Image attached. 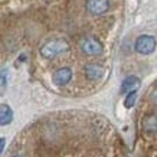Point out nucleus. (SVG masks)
<instances>
[{"label":"nucleus","mask_w":157,"mask_h":157,"mask_svg":"<svg viewBox=\"0 0 157 157\" xmlns=\"http://www.w3.org/2000/svg\"><path fill=\"white\" fill-rule=\"evenodd\" d=\"M69 51V43L65 39H52L40 48V55L46 59H53L55 56Z\"/></svg>","instance_id":"nucleus-1"},{"label":"nucleus","mask_w":157,"mask_h":157,"mask_svg":"<svg viewBox=\"0 0 157 157\" xmlns=\"http://www.w3.org/2000/svg\"><path fill=\"white\" fill-rule=\"evenodd\" d=\"M79 46H81V51L85 55H90V56H95V55H100L102 52V43L95 38H84L81 39L79 42Z\"/></svg>","instance_id":"nucleus-2"},{"label":"nucleus","mask_w":157,"mask_h":157,"mask_svg":"<svg viewBox=\"0 0 157 157\" xmlns=\"http://www.w3.org/2000/svg\"><path fill=\"white\" fill-rule=\"evenodd\" d=\"M134 48L138 53L141 55H150L151 52H154L156 49V39L150 36V35H143V36H138L136 40Z\"/></svg>","instance_id":"nucleus-3"},{"label":"nucleus","mask_w":157,"mask_h":157,"mask_svg":"<svg viewBox=\"0 0 157 157\" xmlns=\"http://www.w3.org/2000/svg\"><path fill=\"white\" fill-rule=\"evenodd\" d=\"M86 10L94 16H100V14L105 13L109 7L108 0H86L85 5Z\"/></svg>","instance_id":"nucleus-4"},{"label":"nucleus","mask_w":157,"mask_h":157,"mask_svg":"<svg viewBox=\"0 0 157 157\" xmlns=\"http://www.w3.org/2000/svg\"><path fill=\"white\" fill-rule=\"evenodd\" d=\"M72 78V71L71 68H59L53 72L52 81L55 85H67Z\"/></svg>","instance_id":"nucleus-5"},{"label":"nucleus","mask_w":157,"mask_h":157,"mask_svg":"<svg viewBox=\"0 0 157 157\" xmlns=\"http://www.w3.org/2000/svg\"><path fill=\"white\" fill-rule=\"evenodd\" d=\"M84 72H85V76L90 81H98L104 75V68L97 65V63H88L84 68Z\"/></svg>","instance_id":"nucleus-6"},{"label":"nucleus","mask_w":157,"mask_h":157,"mask_svg":"<svg viewBox=\"0 0 157 157\" xmlns=\"http://www.w3.org/2000/svg\"><path fill=\"white\" fill-rule=\"evenodd\" d=\"M140 86V79L137 76H128L125 78L121 84V92L125 94V92H136Z\"/></svg>","instance_id":"nucleus-7"},{"label":"nucleus","mask_w":157,"mask_h":157,"mask_svg":"<svg viewBox=\"0 0 157 157\" xmlns=\"http://www.w3.org/2000/svg\"><path fill=\"white\" fill-rule=\"evenodd\" d=\"M13 120V111L7 104H0V125H7Z\"/></svg>","instance_id":"nucleus-8"},{"label":"nucleus","mask_w":157,"mask_h":157,"mask_svg":"<svg viewBox=\"0 0 157 157\" xmlns=\"http://www.w3.org/2000/svg\"><path fill=\"white\" fill-rule=\"evenodd\" d=\"M143 125H144V130H147V131H157V117L156 115H148L146 117L143 121Z\"/></svg>","instance_id":"nucleus-9"},{"label":"nucleus","mask_w":157,"mask_h":157,"mask_svg":"<svg viewBox=\"0 0 157 157\" xmlns=\"http://www.w3.org/2000/svg\"><path fill=\"white\" fill-rule=\"evenodd\" d=\"M136 100H137V94L136 92H128V95L124 101V105H125V108H131L134 104H136Z\"/></svg>","instance_id":"nucleus-10"},{"label":"nucleus","mask_w":157,"mask_h":157,"mask_svg":"<svg viewBox=\"0 0 157 157\" xmlns=\"http://www.w3.org/2000/svg\"><path fill=\"white\" fill-rule=\"evenodd\" d=\"M6 85H7V82H6V75L5 74H0V95L5 94Z\"/></svg>","instance_id":"nucleus-11"},{"label":"nucleus","mask_w":157,"mask_h":157,"mask_svg":"<svg viewBox=\"0 0 157 157\" xmlns=\"http://www.w3.org/2000/svg\"><path fill=\"white\" fill-rule=\"evenodd\" d=\"M151 101L157 105V85L154 86V90H153V92H151Z\"/></svg>","instance_id":"nucleus-12"},{"label":"nucleus","mask_w":157,"mask_h":157,"mask_svg":"<svg viewBox=\"0 0 157 157\" xmlns=\"http://www.w3.org/2000/svg\"><path fill=\"white\" fill-rule=\"evenodd\" d=\"M5 144H6V138H0V154H2V151H3V148H5Z\"/></svg>","instance_id":"nucleus-13"},{"label":"nucleus","mask_w":157,"mask_h":157,"mask_svg":"<svg viewBox=\"0 0 157 157\" xmlns=\"http://www.w3.org/2000/svg\"><path fill=\"white\" fill-rule=\"evenodd\" d=\"M13 157H22V156H13Z\"/></svg>","instance_id":"nucleus-14"}]
</instances>
